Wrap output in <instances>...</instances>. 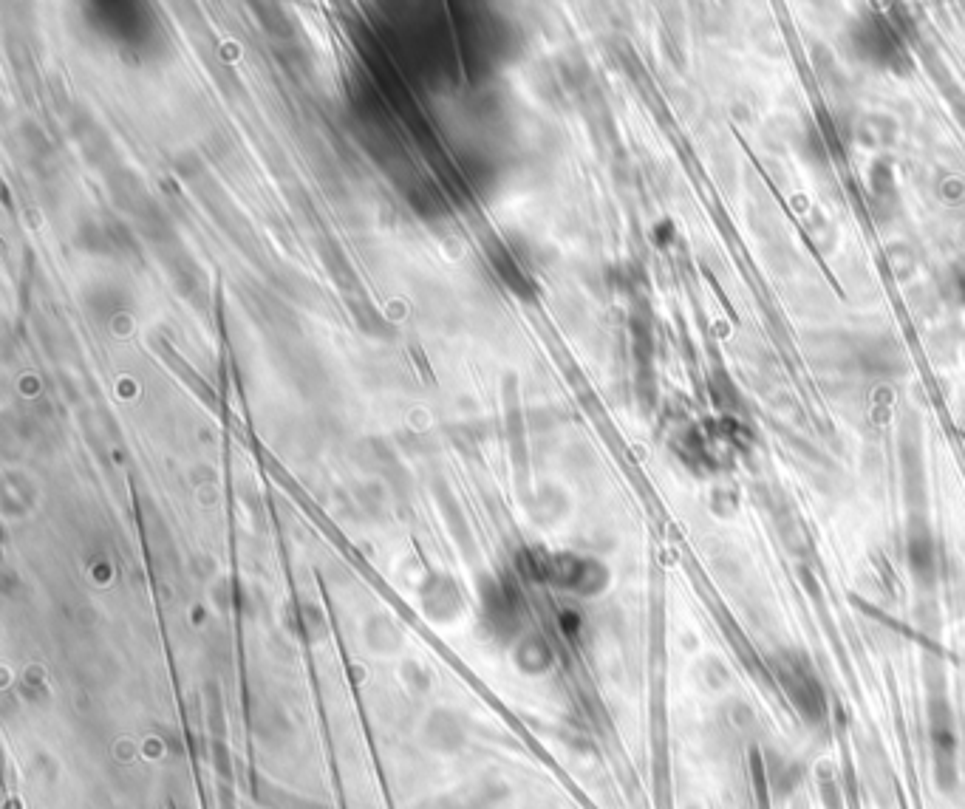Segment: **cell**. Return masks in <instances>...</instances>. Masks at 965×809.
<instances>
[{
  "mask_svg": "<svg viewBox=\"0 0 965 809\" xmlns=\"http://www.w3.org/2000/svg\"><path fill=\"white\" fill-rule=\"evenodd\" d=\"M926 722H929V747H932L934 778L937 787L954 793L960 787V750H957V722L949 705L943 677L926 674Z\"/></svg>",
  "mask_w": 965,
  "mask_h": 809,
  "instance_id": "1",
  "label": "cell"
},
{
  "mask_svg": "<svg viewBox=\"0 0 965 809\" xmlns=\"http://www.w3.org/2000/svg\"><path fill=\"white\" fill-rule=\"evenodd\" d=\"M773 674L784 688L790 705L799 710L801 719H807L813 727L827 722V694L818 682L816 671L801 654H779L773 657Z\"/></svg>",
  "mask_w": 965,
  "mask_h": 809,
  "instance_id": "2",
  "label": "cell"
}]
</instances>
